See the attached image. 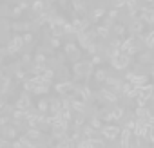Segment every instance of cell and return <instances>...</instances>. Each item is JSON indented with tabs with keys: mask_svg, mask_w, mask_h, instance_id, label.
<instances>
[{
	"mask_svg": "<svg viewBox=\"0 0 154 148\" xmlns=\"http://www.w3.org/2000/svg\"><path fill=\"white\" fill-rule=\"evenodd\" d=\"M116 134H118V130H112V128L107 130V135H109V137H116Z\"/></svg>",
	"mask_w": 154,
	"mask_h": 148,
	"instance_id": "1",
	"label": "cell"
}]
</instances>
